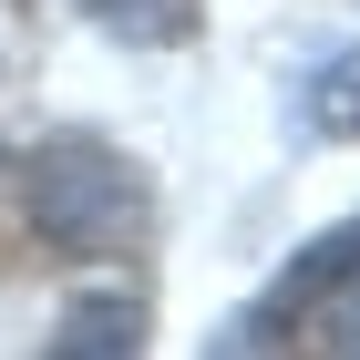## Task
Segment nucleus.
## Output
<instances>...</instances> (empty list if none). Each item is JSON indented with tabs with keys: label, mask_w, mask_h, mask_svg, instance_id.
<instances>
[{
	"label": "nucleus",
	"mask_w": 360,
	"mask_h": 360,
	"mask_svg": "<svg viewBox=\"0 0 360 360\" xmlns=\"http://www.w3.org/2000/svg\"><path fill=\"white\" fill-rule=\"evenodd\" d=\"M134 217H144V186H134V165L113 144L72 134V144H41L31 155V226H41V248L103 257V248L134 237Z\"/></svg>",
	"instance_id": "obj_1"
},
{
	"label": "nucleus",
	"mask_w": 360,
	"mask_h": 360,
	"mask_svg": "<svg viewBox=\"0 0 360 360\" xmlns=\"http://www.w3.org/2000/svg\"><path fill=\"white\" fill-rule=\"evenodd\" d=\"M62 360H124V350H144V299H72L62 309V340H52Z\"/></svg>",
	"instance_id": "obj_3"
},
{
	"label": "nucleus",
	"mask_w": 360,
	"mask_h": 360,
	"mask_svg": "<svg viewBox=\"0 0 360 360\" xmlns=\"http://www.w3.org/2000/svg\"><path fill=\"white\" fill-rule=\"evenodd\" d=\"M350 278H360V217H340L330 237H309V248L288 257V268H278V278L257 288L248 309H237L226 350H268V340H288L299 319H319V309H330L340 288H350Z\"/></svg>",
	"instance_id": "obj_2"
},
{
	"label": "nucleus",
	"mask_w": 360,
	"mask_h": 360,
	"mask_svg": "<svg viewBox=\"0 0 360 360\" xmlns=\"http://www.w3.org/2000/svg\"><path fill=\"white\" fill-rule=\"evenodd\" d=\"M93 31H113V41H134V52H175V41H195V21H206V0H83Z\"/></svg>",
	"instance_id": "obj_4"
},
{
	"label": "nucleus",
	"mask_w": 360,
	"mask_h": 360,
	"mask_svg": "<svg viewBox=\"0 0 360 360\" xmlns=\"http://www.w3.org/2000/svg\"><path fill=\"white\" fill-rule=\"evenodd\" d=\"M330 319H340V330H330L340 350H360V278H350V288H340V299H330Z\"/></svg>",
	"instance_id": "obj_6"
},
{
	"label": "nucleus",
	"mask_w": 360,
	"mask_h": 360,
	"mask_svg": "<svg viewBox=\"0 0 360 360\" xmlns=\"http://www.w3.org/2000/svg\"><path fill=\"white\" fill-rule=\"evenodd\" d=\"M299 124H309V134H330V144L360 134V41H340V52L299 83Z\"/></svg>",
	"instance_id": "obj_5"
}]
</instances>
